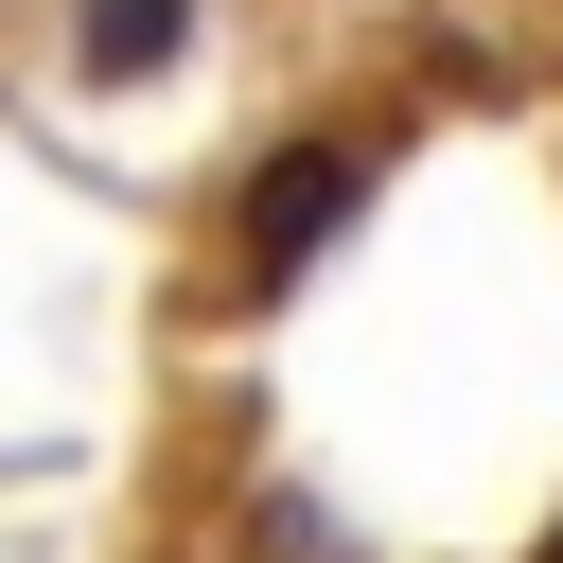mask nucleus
<instances>
[{
    "mask_svg": "<svg viewBox=\"0 0 563 563\" xmlns=\"http://www.w3.org/2000/svg\"><path fill=\"white\" fill-rule=\"evenodd\" d=\"M352 194H369V141H334V123H317L299 158H264L246 211H229V299H282V282L352 229Z\"/></svg>",
    "mask_w": 563,
    "mask_h": 563,
    "instance_id": "obj_1",
    "label": "nucleus"
},
{
    "mask_svg": "<svg viewBox=\"0 0 563 563\" xmlns=\"http://www.w3.org/2000/svg\"><path fill=\"white\" fill-rule=\"evenodd\" d=\"M194 53V0H70V70L88 88H158Z\"/></svg>",
    "mask_w": 563,
    "mask_h": 563,
    "instance_id": "obj_2",
    "label": "nucleus"
},
{
    "mask_svg": "<svg viewBox=\"0 0 563 563\" xmlns=\"http://www.w3.org/2000/svg\"><path fill=\"white\" fill-rule=\"evenodd\" d=\"M545 563H563V528H545Z\"/></svg>",
    "mask_w": 563,
    "mask_h": 563,
    "instance_id": "obj_3",
    "label": "nucleus"
}]
</instances>
